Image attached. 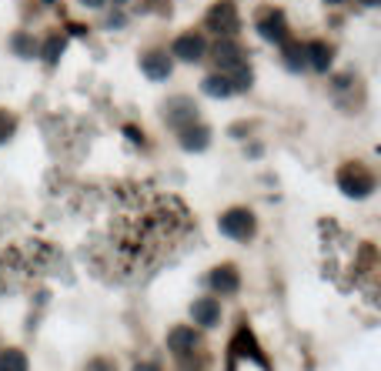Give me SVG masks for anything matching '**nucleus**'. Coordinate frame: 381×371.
I'll return each instance as SVG.
<instances>
[{
    "label": "nucleus",
    "mask_w": 381,
    "mask_h": 371,
    "mask_svg": "<svg viewBox=\"0 0 381 371\" xmlns=\"http://www.w3.org/2000/svg\"><path fill=\"white\" fill-rule=\"evenodd\" d=\"M114 201H117V214L110 221V245H107L110 275H124V278L138 271L144 275L148 261L164 258L194 228L187 208L171 194H157L154 187H117Z\"/></svg>",
    "instance_id": "f257e3e1"
},
{
    "label": "nucleus",
    "mask_w": 381,
    "mask_h": 371,
    "mask_svg": "<svg viewBox=\"0 0 381 371\" xmlns=\"http://www.w3.org/2000/svg\"><path fill=\"white\" fill-rule=\"evenodd\" d=\"M338 187H341L348 198L361 201V198H368V194L375 191V177H371L361 164H348V168H341V174H338Z\"/></svg>",
    "instance_id": "f03ea898"
},
{
    "label": "nucleus",
    "mask_w": 381,
    "mask_h": 371,
    "mask_svg": "<svg viewBox=\"0 0 381 371\" xmlns=\"http://www.w3.org/2000/svg\"><path fill=\"white\" fill-rule=\"evenodd\" d=\"M221 234H228L231 241H251L254 238V214L247 208H231L221 214Z\"/></svg>",
    "instance_id": "7ed1b4c3"
},
{
    "label": "nucleus",
    "mask_w": 381,
    "mask_h": 371,
    "mask_svg": "<svg viewBox=\"0 0 381 371\" xmlns=\"http://www.w3.org/2000/svg\"><path fill=\"white\" fill-rule=\"evenodd\" d=\"M208 27L214 34H221V37H234L238 27H241V20H238V10L231 7V3H217L208 10Z\"/></svg>",
    "instance_id": "20e7f679"
},
{
    "label": "nucleus",
    "mask_w": 381,
    "mask_h": 371,
    "mask_svg": "<svg viewBox=\"0 0 381 371\" xmlns=\"http://www.w3.org/2000/svg\"><path fill=\"white\" fill-rule=\"evenodd\" d=\"M214 64L221 67L217 74H231L234 67H241L244 64V50L234 44L231 37H221V41L214 44Z\"/></svg>",
    "instance_id": "39448f33"
},
{
    "label": "nucleus",
    "mask_w": 381,
    "mask_h": 371,
    "mask_svg": "<svg viewBox=\"0 0 381 371\" xmlns=\"http://www.w3.org/2000/svg\"><path fill=\"white\" fill-rule=\"evenodd\" d=\"M258 34L271 44H285V34H288V24H285V14L281 10H264L258 20Z\"/></svg>",
    "instance_id": "423d86ee"
},
{
    "label": "nucleus",
    "mask_w": 381,
    "mask_h": 371,
    "mask_svg": "<svg viewBox=\"0 0 381 371\" xmlns=\"http://www.w3.org/2000/svg\"><path fill=\"white\" fill-rule=\"evenodd\" d=\"M164 117H168V124H174V127L181 131L184 124L198 121V108H194V101H187V97H174V101L164 104Z\"/></svg>",
    "instance_id": "0eeeda50"
},
{
    "label": "nucleus",
    "mask_w": 381,
    "mask_h": 371,
    "mask_svg": "<svg viewBox=\"0 0 381 371\" xmlns=\"http://www.w3.org/2000/svg\"><path fill=\"white\" fill-rule=\"evenodd\" d=\"M141 67H144V74L151 80H168L171 78V57H168V50H148L144 57H141Z\"/></svg>",
    "instance_id": "6e6552de"
},
{
    "label": "nucleus",
    "mask_w": 381,
    "mask_h": 371,
    "mask_svg": "<svg viewBox=\"0 0 381 371\" xmlns=\"http://www.w3.org/2000/svg\"><path fill=\"white\" fill-rule=\"evenodd\" d=\"M204 50H208V44H204V37L201 34H181L178 41H174V54L181 57V61L194 64L204 57Z\"/></svg>",
    "instance_id": "1a4fd4ad"
},
{
    "label": "nucleus",
    "mask_w": 381,
    "mask_h": 371,
    "mask_svg": "<svg viewBox=\"0 0 381 371\" xmlns=\"http://www.w3.org/2000/svg\"><path fill=\"white\" fill-rule=\"evenodd\" d=\"M208 284H211L217 294H234V291H238V284H241V278H238V268H231V264L214 268L211 275H208Z\"/></svg>",
    "instance_id": "9d476101"
},
{
    "label": "nucleus",
    "mask_w": 381,
    "mask_h": 371,
    "mask_svg": "<svg viewBox=\"0 0 381 371\" xmlns=\"http://www.w3.org/2000/svg\"><path fill=\"white\" fill-rule=\"evenodd\" d=\"M181 144H184V151H204V147L211 144V131H208L201 121L184 124L181 127Z\"/></svg>",
    "instance_id": "9b49d317"
},
{
    "label": "nucleus",
    "mask_w": 381,
    "mask_h": 371,
    "mask_svg": "<svg viewBox=\"0 0 381 371\" xmlns=\"http://www.w3.org/2000/svg\"><path fill=\"white\" fill-rule=\"evenodd\" d=\"M191 318H194L201 328H214L221 321V305H217L214 298H201V301H194V308H191Z\"/></svg>",
    "instance_id": "f8f14e48"
},
{
    "label": "nucleus",
    "mask_w": 381,
    "mask_h": 371,
    "mask_svg": "<svg viewBox=\"0 0 381 371\" xmlns=\"http://www.w3.org/2000/svg\"><path fill=\"white\" fill-rule=\"evenodd\" d=\"M305 57H308V64H311V71L328 74V67H331V61H335V50H331L328 44H321V41H315V44L305 47Z\"/></svg>",
    "instance_id": "ddd939ff"
},
{
    "label": "nucleus",
    "mask_w": 381,
    "mask_h": 371,
    "mask_svg": "<svg viewBox=\"0 0 381 371\" xmlns=\"http://www.w3.org/2000/svg\"><path fill=\"white\" fill-rule=\"evenodd\" d=\"M168 348L174 355H187V351H194L198 348V331L194 328H174L168 335Z\"/></svg>",
    "instance_id": "4468645a"
},
{
    "label": "nucleus",
    "mask_w": 381,
    "mask_h": 371,
    "mask_svg": "<svg viewBox=\"0 0 381 371\" xmlns=\"http://www.w3.org/2000/svg\"><path fill=\"white\" fill-rule=\"evenodd\" d=\"M231 371H268V368H264V361H261V355L254 348H251V355H247L238 344H231Z\"/></svg>",
    "instance_id": "2eb2a0df"
},
{
    "label": "nucleus",
    "mask_w": 381,
    "mask_h": 371,
    "mask_svg": "<svg viewBox=\"0 0 381 371\" xmlns=\"http://www.w3.org/2000/svg\"><path fill=\"white\" fill-rule=\"evenodd\" d=\"M201 91L208 94V97H231V94H234L224 74H211V78H204L201 80Z\"/></svg>",
    "instance_id": "dca6fc26"
},
{
    "label": "nucleus",
    "mask_w": 381,
    "mask_h": 371,
    "mask_svg": "<svg viewBox=\"0 0 381 371\" xmlns=\"http://www.w3.org/2000/svg\"><path fill=\"white\" fill-rule=\"evenodd\" d=\"M0 371H27V355L17 351V348L0 351Z\"/></svg>",
    "instance_id": "f3484780"
},
{
    "label": "nucleus",
    "mask_w": 381,
    "mask_h": 371,
    "mask_svg": "<svg viewBox=\"0 0 381 371\" xmlns=\"http://www.w3.org/2000/svg\"><path fill=\"white\" fill-rule=\"evenodd\" d=\"M305 64H308L305 47H301V44H285V67H288V71H294V74H298Z\"/></svg>",
    "instance_id": "a211bd4d"
},
{
    "label": "nucleus",
    "mask_w": 381,
    "mask_h": 371,
    "mask_svg": "<svg viewBox=\"0 0 381 371\" xmlns=\"http://www.w3.org/2000/svg\"><path fill=\"white\" fill-rule=\"evenodd\" d=\"M64 47H67V41H64V37H47V44H44V50H41V57H44L47 64H57V61H61V54H64Z\"/></svg>",
    "instance_id": "6ab92c4d"
},
{
    "label": "nucleus",
    "mask_w": 381,
    "mask_h": 371,
    "mask_svg": "<svg viewBox=\"0 0 381 371\" xmlns=\"http://www.w3.org/2000/svg\"><path fill=\"white\" fill-rule=\"evenodd\" d=\"M10 47H14L20 57H34V54H37V44H34V37H27V34H14Z\"/></svg>",
    "instance_id": "aec40b11"
},
{
    "label": "nucleus",
    "mask_w": 381,
    "mask_h": 371,
    "mask_svg": "<svg viewBox=\"0 0 381 371\" xmlns=\"http://www.w3.org/2000/svg\"><path fill=\"white\" fill-rule=\"evenodd\" d=\"M14 117H10V114H7V110H0V144H7V138H10V134H14Z\"/></svg>",
    "instance_id": "412c9836"
},
{
    "label": "nucleus",
    "mask_w": 381,
    "mask_h": 371,
    "mask_svg": "<svg viewBox=\"0 0 381 371\" xmlns=\"http://www.w3.org/2000/svg\"><path fill=\"white\" fill-rule=\"evenodd\" d=\"M87 371H114V365H110V361H104V358H97V361H91V365H87Z\"/></svg>",
    "instance_id": "4be33fe9"
},
{
    "label": "nucleus",
    "mask_w": 381,
    "mask_h": 371,
    "mask_svg": "<svg viewBox=\"0 0 381 371\" xmlns=\"http://www.w3.org/2000/svg\"><path fill=\"white\" fill-rule=\"evenodd\" d=\"M124 131H127V138H131V140H138V144H144V134H141L138 127H124Z\"/></svg>",
    "instance_id": "5701e85b"
},
{
    "label": "nucleus",
    "mask_w": 381,
    "mask_h": 371,
    "mask_svg": "<svg viewBox=\"0 0 381 371\" xmlns=\"http://www.w3.org/2000/svg\"><path fill=\"white\" fill-rule=\"evenodd\" d=\"M134 371H161L157 365H151V361H141V365H134Z\"/></svg>",
    "instance_id": "b1692460"
},
{
    "label": "nucleus",
    "mask_w": 381,
    "mask_h": 371,
    "mask_svg": "<svg viewBox=\"0 0 381 371\" xmlns=\"http://www.w3.org/2000/svg\"><path fill=\"white\" fill-rule=\"evenodd\" d=\"M80 3H84V7H101L104 0H80Z\"/></svg>",
    "instance_id": "393cba45"
},
{
    "label": "nucleus",
    "mask_w": 381,
    "mask_h": 371,
    "mask_svg": "<svg viewBox=\"0 0 381 371\" xmlns=\"http://www.w3.org/2000/svg\"><path fill=\"white\" fill-rule=\"evenodd\" d=\"M361 3H368V7H378L381 0H361Z\"/></svg>",
    "instance_id": "a878e982"
},
{
    "label": "nucleus",
    "mask_w": 381,
    "mask_h": 371,
    "mask_svg": "<svg viewBox=\"0 0 381 371\" xmlns=\"http://www.w3.org/2000/svg\"><path fill=\"white\" fill-rule=\"evenodd\" d=\"M324 3H345V0H324Z\"/></svg>",
    "instance_id": "bb28decb"
},
{
    "label": "nucleus",
    "mask_w": 381,
    "mask_h": 371,
    "mask_svg": "<svg viewBox=\"0 0 381 371\" xmlns=\"http://www.w3.org/2000/svg\"><path fill=\"white\" fill-rule=\"evenodd\" d=\"M114 3H127V0H114Z\"/></svg>",
    "instance_id": "cd10ccee"
},
{
    "label": "nucleus",
    "mask_w": 381,
    "mask_h": 371,
    "mask_svg": "<svg viewBox=\"0 0 381 371\" xmlns=\"http://www.w3.org/2000/svg\"><path fill=\"white\" fill-rule=\"evenodd\" d=\"M44 3H54V0H44Z\"/></svg>",
    "instance_id": "c85d7f7f"
}]
</instances>
